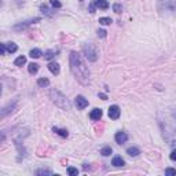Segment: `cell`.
<instances>
[{
    "label": "cell",
    "mask_w": 176,
    "mask_h": 176,
    "mask_svg": "<svg viewBox=\"0 0 176 176\" xmlns=\"http://www.w3.org/2000/svg\"><path fill=\"white\" fill-rule=\"evenodd\" d=\"M28 70H29L30 74H36L37 70H39V65H37V63H33V62H32V63L28 65Z\"/></svg>",
    "instance_id": "e0dca14e"
},
{
    "label": "cell",
    "mask_w": 176,
    "mask_h": 176,
    "mask_svg": "<svg viewBox=\"0 0 176 176\" xmlns=\"http://www.w3.org/2000/svg\"><path fill=\"white\" fill-rule=\"evenodd\" d=\"M51 6H53V7H55V8H59V7L62 6L61 4V2H58V0H51Z\"/></svg>",
    "instance_id": "83f0119b"
},
{
    "label": "cell",
    "mask_w": 176,
    "mask_h": 176,
    "mask_svg": "<svg viewBox=\"0 0 176 176\" xmlns=\"http://www.w3.org/2000/svg\"><path fill=\"white\" fill-rule=\"evenodd\" d=\"M112 165H114V167H123V165H125V161H124L120 156H116L112 160Z\"/></svg>",
    "instance_id": "4fadbf2b"
},
{
    "label": "cell",
    "mask_w": 176,
    "mask_h": 176,
    "mask_svg": "<svg viewBox=\"0 0 176 176\" xmlns=\"http://www.w3.org/2000/svg\"><path fill=\"white\" fill-rule=\"evenodd\" d=\"M157 7L160 14H169L176 17V0H160Z\"/></svg>",
    "instance_id": "3957f363"
},
{
    "label": "cell",
    "mask_w": 176,
    "mask_h": 176,
    "mask_svg": "<svg viewBox=\"0 0 176 176\" xmlns=\"http://www.w3.org/2000/svg\"><path fill=\"white\" fill-rule=\"evenodd\" d=\"M101 154H102V156H105V157L110 156V154H112V147H110V146H106V147H103V149L101 150Z\"/></svg>",
    "instance_id": "7402d4cb"
},
{
    "label": "cell",
    "mask_w": 176,
    "mask_h": 176,
    "mask_svg": "<svg viewBox=\"0 0 176 176\" xmlns=\"http://www.w3.org/2000/svg\"><path fill=\"white\" fill-rule=\"evenodd\" d=\"M171 160H173V161H176V150H173L171 153Z\"/></svg>",
    "instance_id": "1f68e13d"
},
{
    "label": "cell",
    "mask_w": 176,
    "mask_h": 176,
    "mask_svg": "<svg viewBox=\"0 0 176 176\" xmlns=\"http://www.w3.org/2000/svg\"><path fill=\"white\" fill-rule=\"evenodd\" d=\"M113 10H114V13H117V14H118V13H121L123 7L120 6V4H114V6H113Z\"/></svg>",
    "instance_id": "f1b7e54d"
},
{
    "label": "cell",
    "mask_w": 176,
    "mask_h": 176,
    "mask_svg": "<svg viewBox=\"0 0 176 176\" xmlns=\"http://www.w3.org/2000/svg\"><path fill=\"white\" fill-rule=\"evenodd\" d=\"M114 139H116V142L118 144H123V143H125L127 140H128V135H127L125 132H123V131H120V132L116 133Z\"/></svg>",
    "instance_id": "9c48e42d"
},
{
    "label": "cell",
    "mask_w": 176,
    "mask_h": 176,
    "mask_svg": "<svg viewBox=\"0 0 176 176\" xmlns=\"http://www.w3.org/2000/svg\"><path fill=\"white\" fill-rule=\"evenodd\" d=\"M106 33H108V32H106V30H103V29L98 30V36L99 37H106Z\"/></svg>",
    "instance_id": "f546056e"
},
{
    "label": "cell",
    "mask_w": 176,
    "mask_h": 176,
    "mask_svg": "<svg viewBox=\"0 0 176 176\" xmlns=\"http://www.w3.org/2000/svg\"><path fill=\"white\" fill-rule=\"evenodd\" d=\"M165 173L169 175V176H175L176 175V169H173V168H167V169H165Z\"/></svg>",
    "instance_id": "4316f807"
},
{
    "label": "cell",
    "mask_w": 176,
    "mask_h": 176,
    "mask_svg": "<svg viewBox=\"0 0 176 176\" xmlns=\"http://www.w3.org/2000/svg\"><path fill=\"white\" fill-rule=\"evenodd\" d=\"M113 21L112 18H109V17H102V18H99V23L101 25H110Z\"/></svg>",
    "instance_id": "44dd1931"
},
{
    "label": "cell",
    "mask_w": 176,
    "mask_h": 176,
    "mask_svg": "<svg viewBox=\"0 0 176 176\" xmlns=\"http://www.w3.org/2000/svg\"><path fill=\"white\" fill-rule=\"evenodd\" d=\"M74 103H76V108L80 109V110L85 109V108L88 106V101H87V99H85L83 95H77V96H76V101H74Z\"/></svg>",
    "instance_id": "8992f818"
},
{
    "label": "cell",
    "mask_w": 176,
    "mask_h": 176,
    "mask_svg": "<svg viewBox=\"0 0 176 176\" xmlns=\"http://www.w3.org/2000/svg\"><path fill=\"white\" fill-rule=\"evenodd\" d=\"M109 117L112 120H117L120 117V108L117 105H113L109 108Z\"/></svg>",
    "instance_id": "ba28073f"
},
{
    "label": "cell",
    "mask_w": 176,
    "mask_h": 176,
    "mask_svg": "<svg viewBox=\"0 0 176 176\" xmlns=\"http://www.w3.org/2000/svg\"><path fill=\"white\" fill-rule=\"evenodd\" d=\"M36 175H53V171L51 169H39V171H36Z\"/></svg>",
    "instance_id": "d4e9b609"
},
{
    "label": "cell",
    "mask_w": 176,
    "mask_h": 176,
    "mask_svg": "<svg viewBox=\"0 0 176 176\" xmlns=\"http://www.w3.org/2000/svg\"><path fill=\"white\" fill-rule=\"evenodd\" d=\"M17 103H18V99H13L11 102H8L7 105L4 106V108L2 109V113H0V118H4V117L7 116V114H10V113H13L14 110H15V108H17Z\"/></svg>",
    "instance_id": "5b68a950"
},
{
    "label": "cell",
    "mask_w": 176,
    "mask_h": 176,
    "mask_svg": "<svg viewBox=\"0 0 176 176\" xmlns=\"http://www.w3.org/2000/svg\"><path fill=\"white\" fill-rule=\"evenodd\" d=\"M53 131H54L55 133H58L59 136H62V138H68V135H69L66 129H61V128H58V127H54Z\"/></svg>",
    "instance_id": "ac0fdd59"
},
{
    "label": "cell",
    "mask_w": 176,
    "mask_h": 176,
    "mask_svg": "<svg viewBox=\"0 0 176 176\" xmlns=\"http://www.w3.org/2000/svg\"><path fill=\"white\" fill-rule=\"evenodd\" d=\"M69 62H70V72L76 77V80L80 83L81 85L89 84V70L85 62L83 61L81 55L77 51H72L69 55Z\"/></svg>",
    "instance_id": "6da1fadb"
},
{
    "label": "cell",
    "mask_w": 176,
    "mask_h": 176,
    "mask_svg": "<svg viewBox=\"0 0 176 176\" xmlns=\"http://www.w3.org/2000/svg\"><path fill=\"white\" fill-rule=\"evenodd\" d=\"M40 11L43 13V14H46V15H51V10L48 8L46 4H41V6H40Z\"/></svg>",
    "instance_id": "cb8c5ba5"
},
{
    "label": "cell",
    "mask_w": 176,
    "mask_h": 176,
    "mask_svg": "<svg viewBox=\"0 0 176 176\" xmlns=\"http://www.w3.org/2000/svg\"><path fill=\"white\" fill-rule=\"evenodd\" d=\"M68 173L70 175V176H76L78 173V171H77V168H73V167H69L68 168Z\"/></svg>",
    "instance_id": "484cf974"
},
{
    "label": "cell",
    "mask_w": 176,
    "mask_h": 176,
    "mask_svg": "<svg viewBox=\"0 0 176 176\" xmlns=\"http://www.w3.org/2000/svg\"><path fill=\"white\" fill-rule=\"evenodd\" d=\"M6 50H7V48H6V44L4 43H3V44H0V54H4L6 53Z\"/></svg>",
    "instance_id": "4dcf8cb0"
},
{
    "label": "cell",
    "mask_w": 176,
    "mask_h": 176,
    "mask_svg": "<svg viewBox=\"0 0 176 176\" xmlns=\"http://www.w3.org/2000/svg\"><path fill=\"white\" fill-rule=\"evenodd\" d=\"M36 22H40V18H33V19H29V21H25V22H21L18 25L14 26V30H21V29H25L29 25H32V23H36Z\"/></svg>",
    "instance_id": "52a82bcc"
},
{
    "label": "cell",
    "mask_w": 176,
    "mask_h": 176,
    "mask_svg": "<svg viewBox=\"0 0 176 176\" xmlns=\"http://www.w3.org/2000/svg\"><path fill=\"white\" fill-rule=\"evenodd\" d=\"M6 48H7V51H8L10 54H13V53H15V51L18 50V46H17L15 43H13V41H10V43H6Z\"/></svg>",
    "instance_id": "9a60e30c"
},
{
    "label": "cell",
    "mask_w": 176,
    "mask_h": 176,
    "mask_svg": "<svg viewBox=\"0 0 176 176\" xmlns=\"http://www.w3.org/2000/svg\"><path fill=\"white\" fill-rule=\"evenodd\" d=\"M48 84H50V80L46 77H40L39 80H37V85L41 88H44V87H48Z\"/></svg>",
    "instance_id": "d6986e66"
},
{
    "label": "cell",
    "mask_w": 176,
    "mask_h": 176,
    "mask_svg": "<svg viewBox=\"0 0 176 176\" xmlns=\"http://www.w3.org/2000/svg\"><path fill=\"white\" fill-rule=\"evenodd\" d=\"M55 54H57V53H55V50H48L46 53V55H44V58L50 61V59H53V58L55 57Z\"/></svg>",
    "instance_id": "603a6c76"
},
{
    "label": "cell",
    "mask_w": 176,
    "mask_h": 176,
    "mask_svg": "<svg viewBox=\"0 0 176 176\" xmlns=\"http://www.w3.org/2000/svg\"><path fill=\"white\" fill-rule=\"evenodd\" d=\"M99 98H102L103 101H106V99H108V96H106L105 94H99Z\"/></svg>",
    "instance_id": "d6a6232c"
},
{
    "label": "cell",
    "mask_w": 176,
    "mask_h": 176,
    "mask_svg": "<svg viewBox=\"0 0 176 176\" xmlns=\"http://www.w3.org/2000/svg\"><path fill=\"white\" fill-rule=\"evenodd\" d=\"M83 54H84L85 58L91 62H95L98 59V48L91 43H87L83 46Z\"/></svg>",
    "instance_id": "277c9868"
},
{
    "label": "cell",
    "mask_w": 176,
    "mask_h": 176,
    "mask_svg": "<svg viewBox=\"0 0 176 176\" xmlns=\"http://www.w3.org/2000/svg\"><path fill=\"white\" fill-rule=\"evenodd\" d=\"M94 4H95V7H98V8H101V10L109 8V3L106 2V0H95Z\"/></svg>",
    "instance_id": "7c38bea8"
},
{
    "label": "cell",
    "mask_w": 176,
    "mask_h": 176,
    "mask_svg": "<svg viewBox=\"0 0 176 176\" xmlns=\"http://www.w3.org/2000/svg\"><path fill=\"white\" fill-rule=\"evenodd\" d=\"M80 2H83V0H80Z\"/></svg>",
    "instance_id": "836d02e7"
},
{
    "label": "cell",
    "mask_w": 176,
    "mask_h": 176,
    "mask_svg": "<svg viewBox=\"0 0 176 176\" xmlns=\"http://www.w3.org/2000/svg\"><path fill=\"white\" fill-rule=\"evenodd\" d=\"M127 154H128V156H131V157H136V156H139L140 154V150L138 149V147H128V149H127Z\"/></svg>",
    "instance_id": "5bb4252c"
},
{
    "label": "cell",
    "mask_w": 176,
    "mask_h": 176,
    "mask_svg": "<svg viewBox=\"0 0 176 176\" xmlns=\"http://www.w3.org/2000/svg\"><path fill=\"white\" fill-rule=\"evenodd\" d=\"M48 96H50V99L53 101V103H55V106H58L59 109L62 110H70V102H69V99L62 94L61 91H58V89L55 88H51L50 92H48Z\"/></svg>",
    "instance_id": "7a4b0ae2"
},
{
    "label": "cell",
    "mask_w": 176,
    "mask_h": 176,
    "mask_svg": "<svg viewBox=\"0 0 176 176\" xmlns=\"http://www.w3.org/2000/svg\"><path fill=\"white\" fill-rule=\"evenodd\" d=\"M48 70H50L53 74H58L61 70V68L57 62H50V63H48Z\"/></svg>",
    "instance_id": "8fae6325"
},
{
    "label": "cell",
    "mask_w": 176,
    "mask_h": 176,
    "mask_svg": "<svg viewBox=\"0 0 176 176\" xmlns=\"http://www.w3.org/2000/svg\"><path fill=\"white\" fill-rule=\"evenodd\" d=\"M41 55H43V53H41L39 48H33V50H30V53H29V57L34 58V59H36V58H40Z\"/></svg>",
    "instance_id": "2e32d148"
},
{
    "label": "cell",
    "mask_w": 176,
    "mask_h": 176,
    "mask_svg": "<svg viewBox=\"0 0 176 176\" xmlns=\"http://www.w3.org/2000/svg\"><path fill=\"white\" fill-rule=\"evenodd\" d=\"M101 117H102V110L101 109H94L91 113H89V118L94 120V121L101 120Z\"/></svg>",
    "instance_id": "30bf717a"
},
{
    "label": "cell",
    "mask_w": 176,
    "mask_h": 176,
    "mask_svg": "<svg viewBox=\"0 0 176 176\" xmlns=\"http://www.w3.org/2000/svg\"><path fill=\"white\" fill-rule=\"evenodd\" d=\"M26 63V57L25 55H21L15 59V66H22V65Z\"/></svg>",
    "instance_id": "ffe728a7"
}]
</instances>
